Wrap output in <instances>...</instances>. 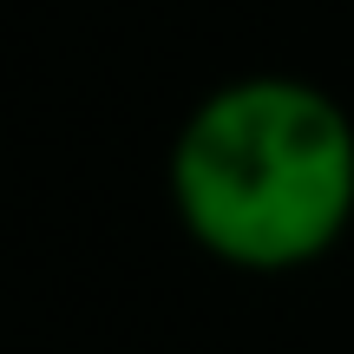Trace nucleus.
<instances>
[{"instance_id":"f257e3e1","label":"nucleus","mask_w":354,"mask_h":354,"mask_svg":"<svg viewBox=\"0 0 354 354\" xmlns=\"http://www.w3.org/2000/svg\"><path fill=\"white\" fill-rule=\"evenodd\" d=\"M171 216L236 276H295L354 230V118L328 86L243 73L184 112L165 158Z\"/></svg>"}]
</instances>
